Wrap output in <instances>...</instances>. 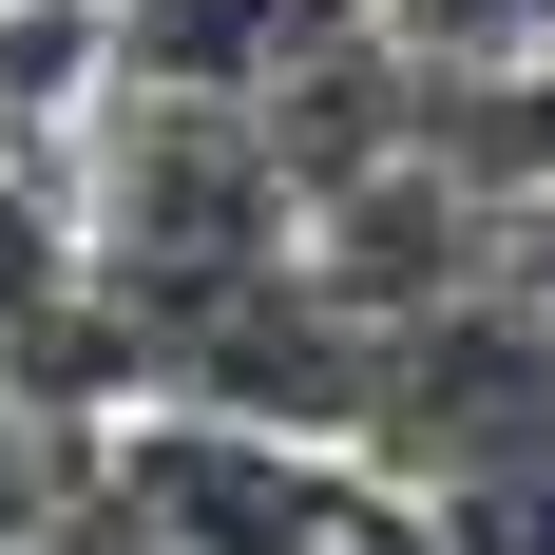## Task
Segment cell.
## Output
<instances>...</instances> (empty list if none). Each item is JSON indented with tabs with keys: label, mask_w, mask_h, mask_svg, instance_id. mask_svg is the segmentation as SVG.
<instances>
[{
	"label": "cell",
	"mask_w": 555,
	"mask_h": 555,
	"mask_svg": "<svg viewBox=\"0 0 555 555\" xmlns=\"http://www.w3.org/2000/svg\"><path fill=\"white\" fill-rule=\"evenodd\" d=\"M57 537V460H39V422L0 402V555H39Z\"/></svg>",
	"instance_id": "1"
},
{
	"label": "cell",
	"mask_w": 555,
	"mask_h": 555,
	"mask_svg": "<svg viewBox=\"0 0 555 555\" xmlns=\"http://www.w3.org/2000/svg\"><path fill=\"white\" fill-rule=\"evenodd\" d=\"M96 20H115V0H96Z\"/></svg>",
	"instance_id": "2"
}]
</instances>
